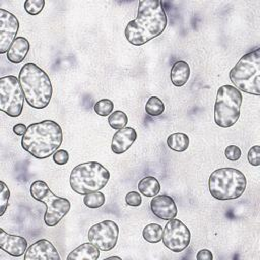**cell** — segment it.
Listing matches in <instances>:
<instances>
[{"label": "cell", "instance_id": "obj_1", "mask_svg": "<svg viewBox=\"0 0 260 260\" xmlns=\"http://www.w3.org/2000/svg\"><path fill=\"white\" fill-rule=\"evenodd\" d=\"M167 15L158 0H140L135 19L128 22L124 34L134 46H142L162 34L167 26Z\"/></svg>", "mask_w": 260, "mask_h": 260}, {"label": "cell", "instance_id": "obj_2", "mask_svg": "<svg viewBox=\"0 0 260 260\" xmlns=\"http://www.w3.org/2000/svg\"><path fill=\"white\" fill-rule=\"evenodd\" d=\"M62 142V128L53 120H44L30 124L21 138L22 148L38 159L53 155Z\"/></svg>", "mask_w": 260, "mask_h": 260}, {"label": "cell", "instance_id": "obj_3", "mask_svg": "<svg viewBox=\"0 0 260 260\" xmlns=\"http://www.w3.org/2000/svg\"><path fill=\"white\" fill-rule=\"evenodd\" d=\"M25 101L31 108H46L52 98L53 87L49 75L34 63L24 64L18 74Z\"/></svg>", "mask_w": 260, "mask_h": 260}, {"label": "cell", "instance_id": "obj_4", "mask_svg": "<svg viewBox=\"0 0 260 260\" xmlns=\"http://www.w3.org/2000/svg\"><path fill=\"white\" fill-rule=\"evenodd\" d=\"M234 86L246 93L260 94V48L243 55L229 73Z\"/></svg>", "mask_w": 260, "mask_h": 260}, {"label": "cell", "instance_id": "obj_5", "mask_svg": "<svg viewBox=\"0 0 260 260\" xmlns=\"http://www.w3.org/2000/svg\"><path fill=\"white\" fill-rule=\"evenodd\" d=\"M247 186L245 175L235 168H219L208 179L209 192L213 198L226 201L241 197Z\"/></svg>", "mask_w": 260, "mask_h": 260}, {"label": "cell", "instance_id": "obj_6", "mask_svg": "<svg viewBox=\"0 0 260 260\" xmlns=\"http://www.w3.org/2000/svg\"><path fill=\"white\" fill-rule=\"evenodd\" d=\"M110 172L98 161H86L75 166L69 178L70 187L79 195L96 192L106 187Z\"/></svg>", "mask_w": 260, "mask_h": 260}, {"label": "cell", "instance_id": "obj_7", "mask_svg": "<svg viewBox=\"0 0 260 260\" xmlns=\"http://www.w3.org/2000/svg\"><path fill=\"white\" fill-rule=\"evenodd\" d=\"M30 195L35 200L46 205L44 221L50 228L57 225L70 210V201L65 197L55 195L48 184L42 180L32 182L30 185Z\"/></svg>", "mask_w": 260, "mask_h": 260}, {"label": "cell", "instance_id": "obj_8", "mask_svg": "<svg viewBox=\"0 0 260 260\" xmlns=\"http://www.w3.org/2000/svg\"><path fill=\"white\" fill-rule=\"evenodd\" d=\"M243 95L234 85L225 84L218 88L214 104V122L221 128L236 124L240 117Z\"/></svg>", "mask_w": 260, "mask_h": 260}, {"label": "cell", "instance_id": "obj_9", "mask_svg": "<svg viewBox=\"0 0 260 260\" xmlns=\"http://www.w3.org/2000/svg\"><path fill=\"white\" fill-rule=\"evenodd\" d=\"M24 92L19 79L14 75L0 78V110L9 117H18L22 113Z\"/></svg>", "mask_w": 260, "mask_h": 260}, {"label": "cell", "instance_id": "obj_10", "mask_svg": "<svg viewBox=\"0 0 260 260\" xmlns=\"http://www.w3.org/2000/svg\"><path fill=\"white\" fill-rule=\"evenodd\" d=\"M88 240L101 251L108 252L114 249L119 237L118 224L110 219H106L93 224L87 234Z\"/></svg>", "mask_w": 260, "mask_h": 260}, {"label": "cell", "instance_id": "obj_11", "mask_svg": "<svg viewBox=\"0 0 260 260\" xmlns=\"http://www.w3.org/2000/svg\"><path fill=\"white\" fill-rule=\"evenodd\" d=\"M162 244L175 253L184 251L190 244V230L179 219H170L166 223L162 232Z\"/></svg>", "mask_w": 260, "mask_h": 260}, {"label": "cell", "instance_id": "obj_12", "mask_svg": "<svg viewBox=\"0 0 260 260\" xmlns=\"http://www.w3.org/2000/svg\"><path fill=\"white\" fill-rule=\"evenodd\" d=\"M19 21L14 14L0 8V53H7L13 41L17 38Z\"/></svg>", "mask_w": 260, "mask_h": 260}, {"label": "cell", "instance_id": "obj_13", "mask_svg": "<svg viewBox=\"0 0 260 260\" xmlns=\"http://www.w3.org/2000/svg\"><path fill=\"white\" fill-rule=\"evenodd\" d=\"M25 260H60V255L55 246L46 239H41L29 247L24 254Z\"/></svg>", "mask_w": 260, "mask_h": 260}, {"label": "cell", "instance_id": "obj_14", "mask_svg": "<svg viewBox=\"0 0 260 260\" xmlns=\"http://www.w3.org/2000/svg\"><path fill=\"white\" fill-rule=\"evenodd\" d=\"M150 209L154 216L161 220H170L177 216L178 209L174 199L169 195H156L150 201Z\"/></svg>", "mask_w": 260, "mask_h": 260}, {"label": "cell", "instance_id": "obj_15", "mask_svg": "<svg viewBox=\"0 0 260 260\" xmlns=\"http://www.w3.org/2000/svg\"><path fill=\"white\" fill-rule=\"evenodd\" d=\"M0 249L13 257H20L27 250V241L17 235L6 233L0 229Z\"/></svg>", "mask_w": 260, "mask_h": 260}, {"label": "cell", "instance_id": "obj_16", "mask_svg": "<svg viewBox=\"0 0 260 260\" xmlns=\"http://www.w3.org/2000/svg\"><path fill=\"white\" fill-rule=\"evenodd\" d=\"M137 138L136 131L131 127H124L114 133L111 149L115 154H122L126 152Z\"/></svg>", "mask_w": 260, "mask_h": 260}, {"label": "cell", "instance_id": "obj_17", "mask_svg": "<svg viewBox=\"0 0 260 260\" xmlns=\"http://www.w3.org/2000/svg\"><path fill=\"white\" fill-rule=\"evenodd\" d=\"M29 51V42L24 37H17L6 53L7 59L13 64L21 63Z\"/></svg>", "mask_w": 260, "mask_h": 260}, {"label": "cell", "instance_id": "obj_18", "mask_svg": "<svg viewBox=\"0 0 260 260\" xmlns=\"http://www.w3.org/2000/svg\"><path fill=\"white\" fill-rule=\"evenodd\" d=\"M100 257V249L92 243H83L73 249L67 256V260H96Z\"/></svg>", "mask_w": 260, "mask_h": 260}, {"label": "cell", "instance_id": "obj_19", "mask_svg": "<svg viewBox=\"0 0 260 260\" xmlns=\"http://www.w3.org/2000/svg\"><path fill=\"white\" fill-rule=\"evenodd\" d=\"M190 77V66L186 61L180 60L174 63L171 68L170 78L175 86H183L187 83Z\"/></svg>", "mask_w": 260, "mask_h": 260}, {"label": "cell", "instance_id": "obj_20", "mask_svg": "<svg viewBox=\"0 0 260 260\" xmlns=\"http://www.w3.org/2000/svg\"><path fill=\"white\" fill-rule=\"evenodd\" d=\"M138 191L145 197H154L160 191V184L153 176H146L138 182Z\"/></svg>", "mask_w": 260, "mask_h": 260}, {"label": "cell", "instance_id": "obj_21", "mask_svg": "<svg viewBox=\"0 0 260 260\" xmlns=\"http://www.w3.org/2000/svg\"><path fill=\"white\" fill-rule=\"evenodd\" d=\"M189 136L182 132H176L171 134L167 138V144L170 149L177 152H184L189 147Z\"/></svg>", "mask_w": 260, "mask_h": 260}, {"label": "cell", "instance_id": "obj_22", "mask_svg": "<svg viewBox=\"0 0 260 260\" xmlns=\"http://www.w3.org/2000/svg\"><path fill=\"white\" fill-rule=\"evenodd\" d=\"M162 232H164V229L161 225L157 223H149L145 225V228L143 229L142 237L146 242L151 244H156L161 241Z\"/></svg>", "mask_w": 260, "mask_h": 260}, {"label": "cell", "instance_id": "obj_23", "mask_svg": "<svg viewBox=\"0 0 260 260\" xmlns=\"http://www.w3.org/2000/svg\"><path fill=\"white\" fill-rule=\"evenodd\" d=\"M165 111V104L164 102L157 96H150L145 105V112L151 117L159 116Z\"/></svg>", "mask_w": 260, "mask_h": 260}, {"label": "cell", "instance_id": "obj_24", "mask_svg": "<svg viewBox=\"0 0 260 260\" xmlns=\"http://www.w3.org/2000/svg\"><path fill=\"white\" fill-rule=\"evenodd\" d=\"M105 202H106V197L100 191L86 194L83 197L84 205L91 209H96V208L102 207L105 204Z\"/></svg>", "mask_w": 260, "mask_h": 260}, {"label": "cell", "instance_id": "obj_25", "mask_svg": "<svg viewBox=\"0 0 260 260\" xmlns=\"http://www.w3.org/2000/svg\"><path fill=\"white\" fill-rule=\"evenodd\" d=\"M108 122L113 129L120 130L126 127L128 123V117L123 111H114L111 115H109Z\"/></svg>", "mask_w": 260, "mask_h": 260}, {"label": "cell", "instance_id": "obj_26", "mask_svg": "<svg viewBox=\"0 0 260 260\" xmlns=\"http://www.w3.org/2000/svg\"><path fill=\"white\" fill-rule=\"evenodd\" d=\"M94 112L103 117H107L112 114L114 110V103L109 99H102L94 104Z\"/></svg>", "mask_w": 260, "mask_h": 260}, {"label": "cell", "instance_id": "obj_27", "mask_svg": "<svg viewBox=\"0 0 260 260\" xmlns=\"http://www.w3.org/2000/svg\"><path fill=\"white\" fill-rule=\"evenodd\" d=\"M45 6L44 0H26L24 2V10L30 15H38Z\"/></svg>", "mask_w": 260, "mask_h": 260}, {"label": "cell", "instance_id": "obj_28", "mask_svg": "<svg viewBox=\"0 0 260 260\" xmlns=\"http://www.w3.org/2000/svg\"><path fill=\"white\" fill-rule=\"evenodd\" d=\"M1 195H0V207H1V212H0V216H2L4 214V212L6 211V208L8 206V200L10 197V191L8 189V187L6 186V184L4 182L1 181Z\"/></svg>", "mask_w": 260, "mask_h": 260}, {"label": "cell", "instance_id": "obj_29", "mask_svg": "<svg viewBox=\"0 0 260 260\" xmlns=\"http://www.w3.org/2000/svg\"><path fill=\"white\" fill-rule=\"evenodd\" d=\"M248 161L255 167L260 165V146L254 145L248 151Z\"/></svg>", "mask_w": 260, "mask_h": 260}, {"label": "cell", "instance_id": "obj_30", "mask_svg": "<svg viewBox=\"0 0 260 260\" xmlns=\"http://www.w3.org/2000/svg\"><path fill=\"white\" fill-rule=\"evenodd\" d=\"M224 154H225V157L229 159V160H232V161H236L238 160L241 155H242V151L240 149L239 146H236V145H229L225 149H224Z\"/></svg>", "mask_w": 260, "mask_h": 260}, {"label": "cell", "instance_id": "obj_31", "mask_svg": "<svg viewBox=\"0 0 260 260\" xmlns=\"http://www.w3.org/2000/svg\"><path fill=\"white\" fill-rule=\"evenodd\" d=\"M125 202L129 205V206H133V207H137L141 204L142 199H141V195L136 192V191H131L129 193L126 194L125 196Z\"/></svg>", "mask_w": 260, "mask_h": 260}, {"label": "cell", "instance_id": "obj_32", "mask_svg": "<svg viewBox=\"0 0 260 260\" xmlns=\"http://www.w3.org/2000/svg\"><path fill=\"white\" fill-rule=\"evenodd\" d=\"M68 159H69V154L65 149H58L53 154V160L57 165H65L68 162Z\"/></svg>", "mask_w": 260, "mask_h": 260}, {"label": "cell", "instance_id": "obj_33", "mask_svg": "<svg viewBox=\"0 0 260 260\" xmlns=\"http://www.w3.org/2000/svg\"><path fill=\"white\" fill-rule=\"evenodd\" d=\"M212 253L207 249H202L196 254V260H212Z\"/></svg>", "mask_w": 260, "mask_h": 260}, {"label": "cell", "instance_id": "obj_34", "mask_svg": "<svg viewBox=\"0 0 260 260\" xmlns=\"http://www.w3.org/2000/svg\"><path fill=\"white\" fill-rule=\"evenodd\" d=\"M26 130H27V127L24 124H21V123L16 124V125L13 126V132L18 136H23L24 133L26 132Z\"/></svg>", "mask_w": 260, "mask_h": 260}, {"label": "cell", "instance_id": "obj_35", "mask_svg": "<svg viewBox=\"0 0 260 260\" xmlns=\"http://www.w3.org/2000/svg\"><path fill=\"white\" fill-rule=\"evenodd\" d=\"M114 258H116V259H121V258L118 257V256H112V257H109L108 259H114Z\"/></svg>", "mask_w": 260, "mask_h": 260}]
</instances>
